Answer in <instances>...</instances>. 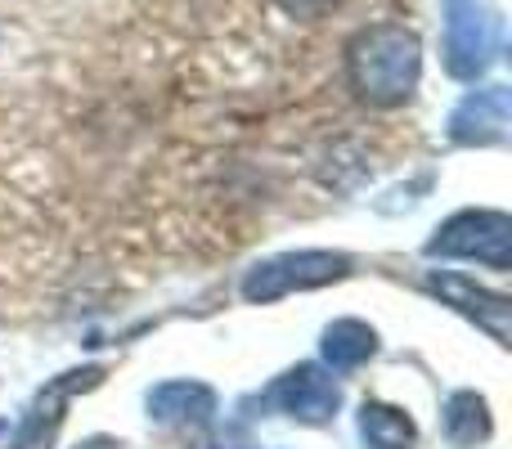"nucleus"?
Segmentation results:
<instances>
[{
    "label": "nucleus",
    "mask_w": 512,
    "mask_h": 449,
    "mask_svg": "<svg viewBox=\"0 0 512 449\" xmlns=\"http://www.w3.org/2000/svg\"><path fill=\"white\" fill-rule=\"evenodd\" d=\"M346 72H351V86L364 104L400 108L418 90L423 45L400 23H373L355 32L346 45Z\"/></svg>",
    "instance_id": "nucleus-1"
},
{
    "label": "nucleus",
    "mask_w": 512,
    "mask_h": 449,
    "mask_svg": "<svg viewBox=\"0 0 512 449\" xmlns=\"http://www.w3.org/2000/svg\"><path fill=\"white\" fill-rule=\"evenodd\" d=\"M351 274V256L342 252H324V247H306V252H283L270 256V261L252 265L243 274V301L252 306H270V301H283L292 292H310L324 288V283H337Z\"/></svg>",
    "instance_id": "nucleus-2"
},
{
    "label": "nucleus",
    "mask_w": 512,
    "mask_h": 449,
    "mask_svg": "<svg viewBox=\"0 0 512 449\" xmlns=\"http://www.w3.org/2000/svg\"><path fill=\"white\" fill-rule=\"evenodd\" d=\"M499 23L481 0H445V72L454 81H477L495 63Z\"/></svg>",
    "instance_id": "nucleus-3"
},
{
    "label": "nucleus",
    "mask_w": 512,
    "mask_h": 449,
    "mask_svg": "<svg viewBox=\"0 0 512 449\" xmlns=\"http://www.w3.org/2000/svg\"><path fill=\"white\" fill-rule=\"evenodd\" d=\"M427 256H459V261H481L490 270L512 265V216L508 212H459L450 216L432 238Z\"/></svg>",
    "instance_id": "nucleus-4"
},
{
    "label": "nucleus",
    "mask_w": 512,
    "mask_h": 449,
    "mask_svg": "<svg viewBox=\"0 0 512 449\" xmlns=\"http://www.w3.org/2000/svg\"><path fill=\"white\" fill-rule=\"evenodd\" d=\"M99 382H104V369H99V364H86V369L59 373L54 382H45V387L36 391V400L27 405L23 423H18L14 449H45V445L54 441V432H59L63 409L72 405V396H81V391H95Z\"/></svg>",
    "instance_id": "nucleus-5"
},
{
    "label": "nucleus",
    "mask_w": 512,
    "mask_h": 449,
    "mask_svg": "<svg viewBox=\"0 0 512 449\" xmlns=\"http://www.w3.org/2000/svg\"><path fill=\"white\" fill-rule=\"evenodd\" d=\"M270 405H279L283 414L297 418V423L319 427L342 409V387H337L333 373L319 369V364H297V369H288L270 387Z\"/></svg>",
    "instance_id": "nucleus-6"
},
{
    "label": "nucleus",
    "mask_w": 512,
    "mask_h": 449,
    "mask_svg": "<svg viewBox=\"0 0 512 449\" xmlns=\"http://www.w3.org/2000/svg\"><path fill=\"white\" fill-rule=\"evenodd\" d=\"M423 288L432 297H441L445 306H454L459 315H468L477 328H486L499 346H508V315H512V301L504 292H490V288H477L472 279L463 274H441V270H427L423 274Z\"/></svg>",
    "instance_id": "nucleus-7"
},
{
    "label": "nucleus",
    "mask_w": 512,
    "mask_h": 449,
    "mask_svg": "<svg viewBox=\"0 0 512 449\" xmlns=\"http://www.w3.org/2000/svg\"><path fill=\"white\" fill-rule=\"evenodd\" d=\"M508 117H512V99H508L504 86L472 90V95L450 113V140L468 144V149L499 144L508 135Z\"/></svg>",
    "instance_id": "nucleus-8"
},
{
    "label": "nucleus",
    "mask_w": 512,
    "mask_h": 449,
    "mask_svg": "<svg viewBox=\"0 0 512 449\" xmlns=\"http://www.w3.org/2000/svg\"><path fill=\"white\" fill-rule=\"evenodd\" d=\"M216 391L207 382H162L149 391V418L153 423H212Z\"/></svg>",
    "instance_id": "nucleus-9"
},
{
    "label": "nucleus",
    "mask_w": 512,
    "mask_h": 449,
    "mask_svg": "<svg viewBox=\"0 0 512 449\" xmlns=\"http://www.w3.org/2000/svg\"><path fill=\"white\" fill-rule=\"evenodd\" d=\"M373 351H378V333L364 319H333L324 328V337H319V355H324V364L333 373L360 369L364 360H373Z\"/></svg>",
    "instance_id": "nucleus-10"
},
{
    "label": "nucleus",
    "mask_w": 512,
    "mask_h": 449,
    "mask_svg": "<svg viewBox=\"0 0 512 449\" xmlns=\"http://www.w3.org/2000/svg\"><path fill=\"white\" fill-rule=\"evenodd\" d=\"M445 441L454 449H472L481 441H490V432H495V423H490V405L486 396H477V391H454L450 400H445Z\"/></svg>",
    "instance_id": "nucleus-11"
},
{
    "label": "nucleus",
    "mask_w": 512,
    "mask_h": 449,
    "mask_svg": "<svg viewBox=\"0 0 512 449\" xmlns=\"http://www.w3.org/2000/svg\"><path fill=\"white\" fill-rule=\"evenodd\" d=\"M360 436H364V445L369 449H414L418 427H414V418H409L405 409L369 400V405L360 409Z\"/></svg>",
    "instance_id": "nucleus-12"
},
{
    "label": "nucleus",
    "mask_w": 512,
    "mask_h": 449,
    "mask_svg": "<svg viewBox=\"0 0 512 449\" xmlns=\"http://www.w3.org/2000/svg\"><path fill=\"white\" fill-rule=\"evenodd\" d=\"M274 5H279L288 18H324L337 0H274Z\"/></svg>",
    "instance_id": "nucleus-13"
},
{
    "label": "nucleus",
    "mask_w": 512,
    "mask_h": 449,
    "mask_svg": "<svg viewBox=\"0 0 512 449\" xmlns=\"http://www.w3.org/2000/svg\"><path fill=\"white\" fill-rule=\"evenodd\" d=\"M77 449H122L117 441H108V436H90V441H81Z\"/></svg>",
    "instance_id": "nucleus-14"
},
{
    "label": "nucleus",
    "mask_w": 512,
    "mask_h": 449,
    "mask_svg": "<svg viewBox=\"0 0 512 449\" xmlns=\"http://www.w3.org/2000/svg\"><path fill=\"white\" fill-rule=\"evenodd\" d=\"M0 432H5V423H0Z\"/></svg>",
    "instance_id": "nucleus-15"
}]
</instances>
